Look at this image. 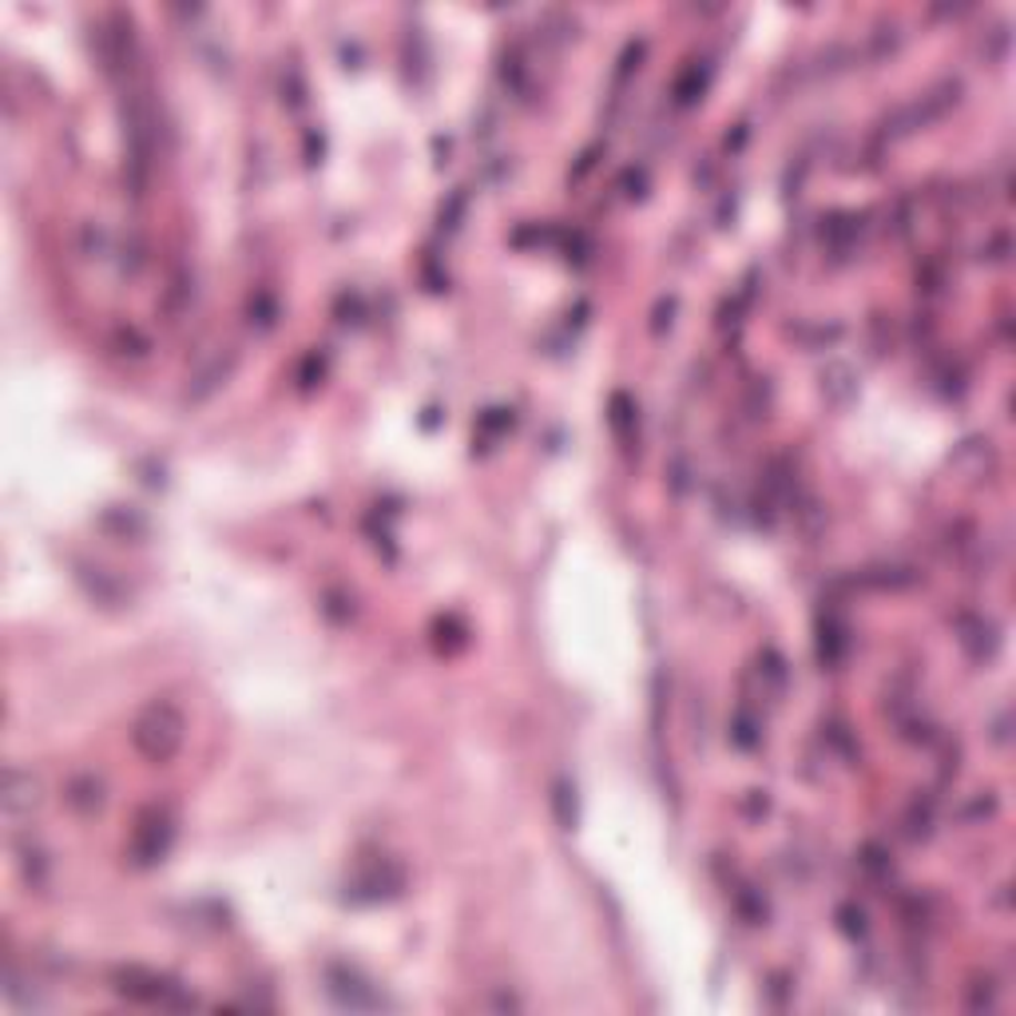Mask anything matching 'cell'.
<instances>
[{"instance_id": "6", "label": "cell", "mask_w": 1016, "mask_h": 1016, "mask_svg": "<svg viewBox=\"0 0 1016 1016\" xmlns=\"http://www.w3.org/2000/svg\"><path fill=\"white\" fill-rule=\"evenodd\" d=\"M64 802L76 814H95V810L104 807V782L95 779V774H76V779L64 787Z\"/></svg>"}, {"instance_id": "2", "label": "cell", "mask_w": 1016, "mask_h": 1016, "mask_svg": "<svg viewBox=\"0 0 1016 1016\" xmlns=\"http://www.w3.org/2000/svg\"><path fill=\"white\" fill-rule=\"evenodd\" d=\"M175 842V822L167 810H147V814L135 822V834H132V862L135 865H155L167 858Z\"/></svg>"}, {"instance_id": "4", "label": "cell", "mask_w": 1016, "mask_h": 1016, "mask_svg": "<svg viewBox=\"0 0 1016 1016\" xmlns=\"http://www.w3.org/2000/svg\"><path fill=\"white\" fill-rule=\"evenodd\" d=\"M0 802H4V810H9L12 818L32 814V810L40 807V782L32 779L29 770L9 767L4 770V779H0Z\"/></svg>"}, {"instance_id": "3", "label": "cell", "mask_w": 1016, "mask_h": 1016, "mask_svg": "<svg viewBox=\"0 0 1016 1016\" xmlns=\"http://www.w3.org/2000/svg\"><path fill=\"white\" fill-rule=\"evenodd\" d=\"M115 988L132 1000H147V1005H191V997L175 981L147 969H120L115 973Z\"/></svg>"}, {"instance_id": "8", "label": "cell", "mask_w": 1016, "mask_h": 1016, "mask_svg": "<svg viewBox=\"0 0 1016 1016\" xmlns=\"http://www.w3.org/2000/svg\"><path fill=\"white\" fill-rule=\"evenodd\" d=\"M731 739H735V742H739L742 751H751L755 742H759V722H755V719H751V711H747V707H742V711H739V715H735Z\"/></svg>"}, {"instance_id": "1", "label": "cell", "mask_w": 1016, "mask_h": 1016, "mask_svg": "<svg viewBox=\"0 0 1016 1016\" xmlns=\"http://www.w3.org/2000/svg\"><path fill=\"white\" fill-rule=\"evenodd\" d=\"M183 731H187V722H183L179 707L152 704L147 711L140 715V719H135L132 742H135V751H140L143 759L167 762L183 747Z\"/></svg>"}, {"instance_id": "7", "label": "cell", "mask_w": 1016, "mask_h": 1016, "mask_svg": "<svg viewBox=\"0 0 1016 1016\" xmlns=\"http://www.w3.org/2000/svg\"><path fill=\"white\" fill-rule=\"evenodd\" d=\"M17 862H20V874H24V882L29 885H44V874H48V858L40 854L37 845H20L17 850Z\"/></svg>"}, {"instance_id": "9", "label": "cell", "mask_w": 1016, "mask_h": 1016, "mask_svg": "<svg viewBox=\"0 0 1016 1016\" xmlns=\"http://www.w3.org/2000/svg\"><path fill=\"white\" fill-rule=\"evenodd\" d=\"M556 818H561L564 830L576 827V790L568 782H556Z\"/></svg>"}, {"instance_id": "5", "label": "cell", "mask_w": 1016, "mask_h": 1016, "mask_svg": "<svg viewBox=\"0 0 1016 1016\" xmlns=\"http://www.w3.org/2000/svg\"><path fill=\"white\" fill-rule=\"evenodd\" d=\"M330 997L338 1000L342 1008H353V1013H366V1008H381L386 1000L373 993V985H361L350 969H330Z\"/></svg>"}]
</instances>
